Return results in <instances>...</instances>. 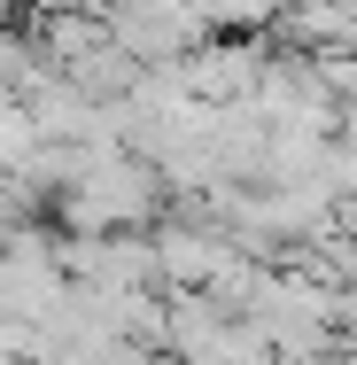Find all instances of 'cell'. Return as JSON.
<instances>
[{
	"label": "cell",
	"mask_w": 357,
	"mask_h": 365,
	"mask_svg": "<svg viewBox=\"0 0 357 365\" xmlns=\"http://www.w3.org/2000/svg\"><path fill=\"white\" fill-rule=\"evenodd\" d=\"M31 8H39L47 24H55V16H93V0H31Z\"/></svg>",
	"instance_id": "1"
}]
</instances>
